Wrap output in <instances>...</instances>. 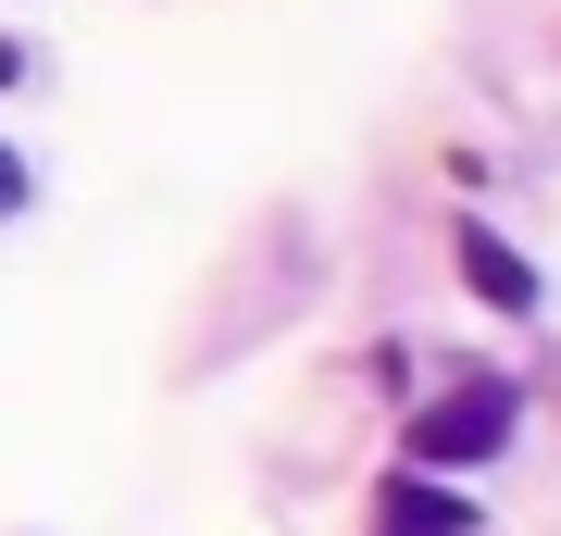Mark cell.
<instances>
[{
	"label": "cell",
	"instance_id": "1",
	"mask_svg": "<svg viewBox=\"0 0 561 536\" xmlns=\"http://www.w3.org/2000/svg\"><path fill=\"white\" fill-rule=\"evenodd\" d=\"M512 424H524V399H512L500 375H474V387H449V399L412 412V461H424V475H461V461L512 449Z\"/></svg>",
	"mask_w": 561,
	"mask_h": 536
},
{
	"label": "cell",
	"instance_id": "2",
	"mask_svg": "<svg viewBox=\"0 0 561 536\" xmlns=\"http://www.w3.org/2000/svg\"><path fill=\"white\" fill-rule=\"evenodd\" d=\"M375 536H474V499L437 475H387L375 487Z\"/></svg>",
	"mask_w": 561,
	"mask_h": 536
},
{
	"label": "cell",
	"instance_id": "3",
	"mask_svg": "<svg viewBox=\"0 0 561 536\" xmlns=\"http://www.w3.org/2000/svg\"><path fill=\"white\" fill-rule=\"evenodd\" d=\"M461 275H474V299H500V312H537V262L512 238H486V225H461Z\"/></svg>",
	"mask_w": 561,
	"mask_h": 536
},
{
	"label": "cell",
	"instance_id": "4",
	"mask_svg": "<svg viewBox=\"0 0 561 536\" xmlns=\"http://www.w3.org/2000/svg\"><path fill=\"white\" fill-rule=\"evenodd\" d=\"M13 199H25V162H13V150H0V213H13Z\"/></svg>",
	"mask_w": 561,
	"mask_h": 536
}]
</instances>
